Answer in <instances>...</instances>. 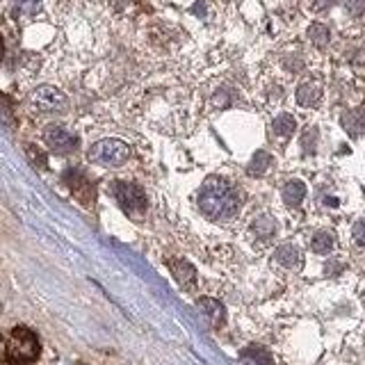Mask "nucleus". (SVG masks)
I'll return each instance as SVG.
<instances>
[{"label": "nucleus", "mask_w": 365, "mask_h": 365, "mask_svg": "<svg viewBox=\"0 0 365 365\" xmlns=\"http://www.w3.org/2000/svg\"><path fill=\"white\" fill-rule=\"evenodd\" d=\"M274 260L279 262V265L288 267V269H297L302 265V251L292 247V245H283L277 249V254H274Z\"/></svg>", "instance_id": "9b49d317"}, {"label": "nucleus", "mask_w": 365, "mask_h": 365, "mask_svg": "<svg viewBox=\"0 0 365 365\" xmlns=\"http://www.w3.org/2000/svg\"><path fill=\"white\" fill-rule=\"evenodd\" d=\"M254 231H256L258 237L267 240V237H272L274 233H277V222H274L272 217L262 215V217H258V220L254 222Z\"/></svg>", "instance_id": "f3484780"}, {"label": "nucleus", "mask_w": 365, "mask_h": 365, "mask_svg": "<svg viewBox=\"0 0 365 365\" xmlns=\"http://www.w3.org/2000/svg\"><path fill=\"white\" fill-rule=\"evenodd\" d=\"M169 269L174 274V279L178 281L180 288H185V290L194 288V283H197V272H194V267L187 260H182V258L169 260Z\"/></svg>", "instance_id": "6e6552de"}, {"label": "nucleus", "mask_w": 365, "mask_h": 365, "mask_svg": "<svg viewBox=\"0 0 365 365\" xmlns=\"http://www.w3.org/2000/svg\"><path fill=\"white\" fill-rule=\"evenodd\" d=\"M306 197V185L302 180H290L283 187V201L285 205H299Z\"/></svg>", "instance_id": "ddd939ff"}, {"label": "nucleus", "mask_w": 365, "mask_h": 365, "mask_svg": "<svg viewBox=\"0 0 365 365\" xmlns=\"http://www.w3.org/2000/svg\"><path fill=\"white\" fill-rule=\"evenodd\" d=\"M334 3H336V0H313V7L317 11H324V9H329Z\"/></svg>", "instance_id": "b1692460"}, {"label": "nucleus", "mask_w": 365, "mask_h": 365, "mask_svg": "<svg viewBox=\"0 0 365 365\" xmlns=\"http://www.w3.org/2000/svg\"><path fill=\"white\" fill-rule=\"evenodd\" d=\"M302 144L306 148V153H313L315 151V144H317V128H308L302 137Z\"/></svg>", "instance_id": "4be33fe9"}, {"label": "nucleus", "mask_w": 365, "mask_h": 365, "mask_svg": "<svg viewBox=\"0 0 365 365\" xmlns=\"http://www.w3.org/2000/svg\"><path fill=\"white\" fill-rule=\"evenodd\" d=\"M197 306L201 308V313L210 319V324L215 327V329H220L222 324H224V319H226V315H224V306L217 302V299H210V297H203V299H199L197 302Z\"/></svg>", "instance_id": "9d476101"}, {"label": "nucleus", "mask_w": 365, "mask_h": 365, "mask_svg": "<svg viewBox=\"0 0 365 365\" xmlns=\"http://www.w3.org/2000/svg\"><path fill=\"white\" fill-rule=\"evenodd\" d=\"M14 9L23 19H32L41 11V0H16Z\"/></svg>", "instance_id": "a211bd4d"}, {"label": "nucleus", "mask_w": 365, "mask_h": 365, "mask_svg": "<svg viewBox=\"0 0 365 365\" xmlns=\"http://www.w3.org/2000/svg\"><path fill=\"white\" fill-rule=\"evenodd\" d=\"M351 235H354V240H356L361 247H365V222H356V224H354Z\"/></svg>", "instance_id": "5701e85b"}, {"label": "nucleus", "mask_w": 365, "mask_h": 365, "mask_svg": "<svg viewBox=\"0 0 365 365\" xmlns=\"http://www.w3.org/2000/svg\"><path fill=\"white\" fill-rule=\"evenodd\" d=\"M308 39H311L317 48H324L329 43V28L322 26V23H313V26L308 28Z\"/></svg>", "instance_id": "6ab92c4d"}, {"label": "nucleus", "mask_w": 365, "mask_h": 365, "mask_svg": "<svg viewBox=\"0 0 365 365\" xmlns=\"http://www.w3.org/2000/svg\"><path fill=\"white\" fill-rule=\"evenodd\" d=\"M43 142L57 153H73L80 144L78 137L73 133H68L64 125H48V128L43 130Z\"/></svg>", "instance_id": "423d86ee"}, {"label": "nucleus", "mask_w": 365, "mask_h": 365, "mask_svg": "<svg viewBox=\"0 0 365 365\" xmlns=\"http://www.w3.org/2000/svg\"><path fill=\"white\" fill-rule=\"evenodd\" d=\"M5 57V41H3V37H0V60Z\"/></svg>", "instance_id": "393cba45"}, {"label": "nucleus", "mask_w": 365, "mask_h": 365, "mask_svg": "<svg viewBox=\"0 0 365 365\" xmlns=\"http://www.w3.org/2000/svg\"><path fill=\"white\" fill-rule=\"evenodd\" d=\"M87 158L103 167H119L130 158V146L121 140H101L89 148Z\"/></svg>", "instance_id": "7ed1b4c3"}, {"label": "nucleus", "mask_w": 365, "mask_h": 365, "mask_svg": "<svg viewBox=\"0 0 365 365\" xmlns=\"http://www.w3.org/2000/svg\"><path fill=\"white\" fill-rule=\"evenodd\" d=\"M112 194L119 201L121 208L128 215H144L146 212V194L142 187L133 185V182H112Z\"/></svg>", "instance_id": "39448f33"}, {"label": "nucleus", "mask_w": 365, "mask_h": 365, "mask_svg": "<svg viewBox=\"0 0 365 365\" xmlns=\"http://www.w3.org/2000/svg\"><path fill=\"white\" fill-rule=\"evenodd\" d=\"M199 208L212 222L231 220L240 210V194L224 178H208L199 192Z\"/></svg>", "instance_id": "f257e3e1"}, {"label": "nucleus", "mask_w": 365, "mask_h": 365, "mask_svg": "<svg viewBox=\"0 0 365 365\" xmlns=\"http://www.w3.org/2000/svg\"><path fill=\"white\" fill-rule=\"evenodd\" d=\"M319 96H322V87L315 80H308V83H302L297 87V103L302 108H313L319 103Z\"/></svg>", "instance_id": "1a4fd4ad"}, {"label": "nucleus", "mask_w": 365, "mask_h": 365, "mask_svg": "<svg viewBox=\"0 0 365 365\" xmlns=\"http://www.w3.org/2000/svg\"><path fill=\"white\" fill-rule=\"evenodd\" d=\"M272 128H274V133H277L279 137H290L297 130V121H294L292 114H279V117L274 119Z\"/></svg>", "instance_id": "4468645a"}, {"label": "nucleus", "mask_w": 365, "mask_h": 365, "mask_svg": "<svg viewBox=\"0 0 365 365\" xmlns=\"http://www.w3.org/2000/svg\"><path fill=\"white\" fill-rule=\"evenodd\" d=\"M28 160L37 169H46V165H48V163H46V155L39 151L37 146H28Z\"/></svg>", "instance_id": "aec40b11"}, {"label": "nucleus", "mask_w": 365, "mask_h": 365, "mask_svg": "<svg viewBox=\"0 0 365 365\" xmlns=\"http://www.w3.org/2000/svg\"><path fill=\"white\" fill-rule=\"evenodd\" d=\"M342 7L347 9V14L361 16L365 11V0H342Z\"/></svg>", "instance_id": "412c9836"}, {"label": "nucleus", "mask_w": 365, "mask_h": 365, "mask_svg": "<svg viewBox=\"0 0 365 365\" xmlns=\"http://www.w3.org/2000/svg\"><path fill=\"white\" fill-rule=\"evenodd\" d=\"M269 165H272V155L267 151H258L254 155V160L249 163V174L251 176H262L269 169Z\"/></svg>", "instance_id": "2eb2a0df"}, {"label": "nucleus", "mask_w": 365, "mask_h": 365, "mask_svg": "<svg viewBox=\"0 0 365 365\" xmlns=\"http://www.w3.org/2000/svg\"><path fill=\"white\" fill-rule=\"evenodd\" d=\"M39 338L32 334L28 327H16L9 334L7 347H5V361L14 363V365H23V363H32L39 359Z\"/></svg>", "instance_id": "f03ea898"}, {"label": "nucleus", "mask_w": 365, "mask_h": 365, "mask_svg": "<svg viewBox=\"0 0 365 365\" xmlns=\"http://www.w3.org/2000/svg\"><path fill=\"white\" fill-rule=\"evenodd\" d=\"M64 178H66V185L71 187L73 197L80 203H83V205H87V208H91V205H94V201H96V190H94V185H91L89 178L83 174V171L71 169Z\"/></svg>", "instance_id": "0eeeda50"}, {"label": "nucleus", "mask_w": 365, "mask_h": 365, "mask_svg": "<svg viewBox=\"0 0 365 365\" xmlns=\"http://www.w3.org/2000/svg\"><path fill=\"white\" fill-rule=\"evenodd\" d=\"M363 304H365V292H363Z\"/></svg>", "instance_id": "a878e982"}, {"label": "nucleus", "mask_w": 365, "mask_h": 365, "mask_svg": "<svg viewBox=\"0 0 365 365\" xmlns=\"http://www.w3.org/2000/svg\"><path fill=\"white\" fill-rule=\"evenodd\" d=\"M30 106L39 114H64L68 110V101L64 91L53 85H41L30 94Z\"/></svg>", "instance_id": "20e7f679"}, {"label": "nucleus", "mask_w": 365, "mask_h": 365, "mask_svg": "<svg viewBox=\"0 0 365 365\" xmlns=\"http://www.w3.org/2000/svg\"><path fill=\"white\" fill-rule=\"evenodd\" d=\"M240 361L242 365H272V354L262 347H247L242 354H240Z\"/></svg>", "instance_id": "f8f14e48"}, {"label": "nucleus", "mask_w": 365, "mask_h": 365, "mask_svg": "<svg viewBox=\"0 0 365 365\" xmlns=\"http://www.w3.org/2000/svg\"><path fill=\"white\" fill-rule=\"evenodd\" d=\"M334 245H336V240H334V235H331L329 231H319V233H315V235H313V242H311V247H313L315 254H329V251L334 249Z\"/></svg>", "instance_id": "dca6fc26"}]
</instances>
